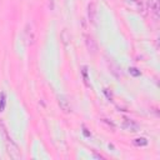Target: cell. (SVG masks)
<instances>
[{
  "label": "cell",
  "mask_w": 160,
  "mask_h": 160,
  "mask_svg": "<svg viewBox=\"0 0 160 160\" xmlns=\"http://www.w3.org/2000/svg\"><path fill=\"white\" fill-rule=\"evenodd\" d=\"M58 102H59V106L61 110H64L65 112H70L71 111V106L69 104V101L66 100L65 96H59L58 98Z\"/></svg>",
  "instance_id": "cell-1"
},
{
  "label": "cell",
  "mask_w": 160,
  "mask_h": 160,
  "mask_svg": "<svg viewBox=\"0 0 160 160\" xmlns=\"http://www.w3.org/2000/svg\"><path fill=\"white\" fill-rule=\"evenodd\" d=\"M124 128L126 130H130V131H138L139 130V125L134 121V120H130V119H125L124 121Z\"/></svg>",
  "instance_id": "cell-2"
},
{
  "label": "cell",
  "mask_w": 160,
  "mask_h": 160,
  "mask_svg": "<svg viewBox=\"0 0 160 160\" xmlns=\"http://www.w3.org/2000/svg\"><path fill=\"white\" fill-rule=\"evenodd\" d=\"M150 10L154 12V15L158 16V14H159V1L158 0H150Z\"/></svg>",
  "instance_id": "cell-3"
},
{
  "label": "cell",
  "mask_w": 160,
  "mask_h": 160,
  "mask_svg": "<svg viewBox=\"0 0 160 160\" xmlns=\"http://www.w3.org/2000/svg\"><path fill=\"white\" fill-rule=\"evenodd\" d=\"M94 15H95V5L91 2L89 5V18L91 21H94Z\"/></svg>",
  "instance_id": "cell-4"
},
{
  "label": "cell",
  "mask_w": 160,
  "mask_h": 160,
  "mask_svg": "<svg viewBox=\"0 0 160 160\" xmlns=\"http://www.w3.org/2000/svg\"><path fill=\"white\" fill-rule=\"evenodd\" d=\"M5 108V92H1L0 95V111H2Z\"/></svg>",
  "instance_id": "cell-5"
},
{
  "label": "cell",
  "mask_w": 160,
  "mask_h": 160,
  "mask_svg": "<svg viewBox=\"0 0 160 160\" xmlns=\"http://www.w3.org/2000/svg\"><path fill=\"white\" fill-rule=\"evenodd\" d=\"M135 144L136 145H146L148 144V141H146V139L145 138H138V139H135Z\"/></svg>",
  "instance_id": "cell-6"
},
{
  "label": "cell",
  "mask_w": 160,
  "mask_h": 160,
  "mask_svg": "<svg viewBox=\"0 0 160 160\" xmlns=\"http://www.w3.org/2000/svg\"><path fill=\"white\" fill-rule=\"evenodd\" d=\"M129 71H130V74H131L132 76H139V75H140V71H139L138 69H135V68H130Z\"/></svg>",
  "instance_id": "cell-7"
}]
</instances>
